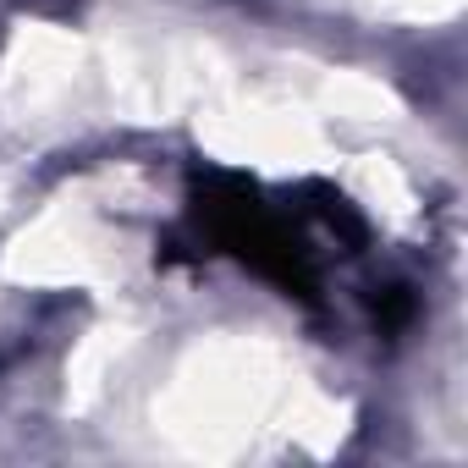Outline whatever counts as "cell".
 Returning a JSON list of instances; mask_svg holds the SVG:
<instances>
[{
  "instance_id": "cell-1",
  "label": "cell",
  "mask_w": 468,
  "mask_h": 468,
  "mask_svg": "<svg viewBox=\"0 0 468 468\" xmlns=\"http://www.w3.org/2000/svg\"><path fill=\"white\" fill-rule=\"evenodd\" d=\"M193 215L204 226V238L226 254H238L254 276L276 282L287 298L320 303V276L303 249V238L271 209L260 204V187L231 176V171H198L193 176Z\"/></svg>"
},
{
  "instance_id": "cell-2",
  "label": "cell",
  "mask_w": 468,
  "mask_h": 468,
  "mask_svg": "<svg viewBox=\"0 0 468 468\" xmlns=\"http://www.w3.org/2000/svg\"><path fill=\"white\" fill-rule=\"evenodd\" d=\"M413 292L408 287H375V325L386 331V336H397V331H408L413 325Z\"/></svg>"
}]
</instances>
